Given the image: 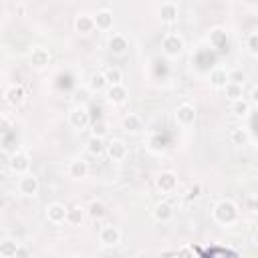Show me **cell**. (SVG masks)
Instances as JSON below:
<instances>
[{"mask_svg":"<svg viewBox=\"0 0 258 258\" xmlns=\"http://www.w3.org/2000/svg\"><path fill=\"white\" fill-rule=\"evenodd\" d=\"M212 216H214V220H216L218 224H224V226L234 224V222L238 220V206H236L232 200H220V202L214 206Z\"/></svg>","mask_w":258,"mask_h":258,"instance_id":"obj_1","label":"cell"},{"mask_svg":"<svg viewBox=\"0 0 258 258\" xmlns=\"http://www.w3.org/2000/svg\"><path fill=\"white\" fill-rule=\"evenodd\" d=\"M161 48L167 56H179L183 52V38L177 34V32H167L161 40Z\"/></svg>","mask_w":258,"mask_h":258,"instance_id":"obj_2","label":"cell"},{"mask_svg":"<svg viewBox=\"0 0 258 258\" xmlns=\"http://www.w3.org/2000/svg\"><path fill=\"white\" fill-rule=\"evenodd\" d=\"M8 167L14 175H24L28 173L30 169V157L24 153V151H14L10 155V161H8Z\"/></svg>","mask_w":258,"mask_h":258,"instance_id":"obj_3","label":"cell"},{"mask_svg":"<svg viewBox=\"0 0 258 258\" xmlns=\"http://www.w3.org/2000/svg\"><path fill=\"white\" fill-rule=\"evenodd\" d=\"M99 242L103 246H117L121 242V230L113 224H105L99 230Z\"/></svg>","mask_w":258,"mask_h":258,"instance_id":"obj_4","label":"cell"},{"mask_svg":"<svg viewBox=\"0 0 258 258\" xmlns=\"http://www.w3.org/2000/svg\"><path fill=\"white\" fill-rule=\"evenodd\" d=\"M38 189H40V181H38V177L34 173L20 175V179H18V191L22 196H36Z\"/></svg>","mask_w":258,"mask_h":258,"instance_id":"obj_5","label":"cell"},{"mask_svg":"<svg viewBox=\"0 0 258 258\" xmlns=\"http://www.w3.org/2000/svg\"><path fill=\"white\" fill-rule=\"evenodd\" d=\"M175 121H177V125H181V127H191V125L196 123V109H194V105L181 103V105L175 109Z\"/></svg>","mask_w":258,"mask_h":258,"instance_id":"obj_6","label":"cell"},{"mask_svg":"<svg viewBox=\"0 0 258 258\" xmlns=\"http://www.w3.org/2000/svg\"><path fill=\"white\" fill-rule=\"evenodd\" d=\"M67 214H69V208H64L60 202L48 204V206H46V212H44V216H46V220H48L50 224L67 222Z\"/></svg>","mask_w":258,"mask_h":258,"instance_id":"obj_7","label":"cell"},{"mask_svg":"<svg viewBox=\"0 0 258 258\" xmlns=\"http://www.w3.org/2000/svg\"><path fill=\"white\" fill-rule=\"evenodd\" d=\"M69 123L73 129H85L89 123H91V117H89V111L85 107H75L71 113H69Z\"/></svg>","mask_w":258,"mask_h":258,"instance_id":"obj_8","label":"cell"},{"mask_svg":"<svg viewBox=\"0 0 258 258\" xmlns=\"http://www.w3.org/2000/svg\"><path fill=\"white\" fill-rule=\"evenodd\" d=\"M24 97H26V93H24V87L22 85H8L4 89V101L8 105H12V107L20 105L24 101Z\"/></svg>","mask_w":258,"mask_h":258,"instance_id":"obj_9","label":"cell"},{"mask_svg":"<svg viewBox=\"0 0 258 258\" xmlns=\"http://www.w3.org/2000/svg\"><path fill=\"white\" fill-rule=\"evenodd\" d=\"M157 187L161 194H171L177 187V175L173 171H161L157 177Z\"/></svg>","mask_w":258,"mask_h":258,"instance_id":"obj_10","label":"cell"},{"mask_svg":"<svg viewBox=\"0 0 258 258\" xmlns=\"http://www.w3.org/2000/svg\"><path fill=\"white\" fill-rule=\"evenodd\" d=\"M107 153H109V157H111L113 161H123V159L127 157L129 149H127L125 141L113 139V141H109V145H107Z\"/></svg>","mask_w":258,"mask_h":258,"instance_id":"obj_11","label":"cell"},{"mask_svg":"<svg viewBox=\"0 0 258 258\" xmlns=\"http://www.w3.org/2000/svg\"><path fill=\"white\" fill-rule=\"evenodd\" d=\"M107 101L113 103V105L125 103V101H127V89H125V85H123V83H119V85H109V89H107Z\"/></svg>","mask_w":258,"mask_h":258,"instance_id":"obj_12","label":"cell"},{"mask_svg":"<svg viewBox=\"0 0 258 258\" xmlns=\"http://www.w3.org/2000/svg\"><path fill=\"white\" fill-rule=\"evenodd\" d=\"M95 28H97L95 16H91V14H79V16L75 18V30H77V32L89 34V32H93Z\"/></svg>","mask_w":258,"mask_h":258,"instance_id":"obj_13","label":"cell"},{"mask_svg":"<svg viewBox=\"0 0 258 258\" xmlns=\"http://www.w3.org/2000/svg\"><path fill=\"white\" fill-rule=\"evenodd\" d=\"M28 62L34 67V69H44L48 62H50V52L46 50V48H34L32 52H30V56H28Z\"/></svg>","mask_w":258,"mask_h":258,"instance_id":"obj_14","label":"cell"},{"mask_svg":"<svg viewBox=\"0 0 258 258\" xmlns=\"http://www.w3.org/2000/svg\"><path fill=\"white\" fill-rule=\"evenodd\" d=\"M177 4L175 2H163L161 6H159V18H161V22H165V24H173L175 20H177Z\"/></svg>","mask_w":258,"mask_h":258,"instance_id":"obj_15","label":"cell"},{"mask_svg":"<svg viewBox=\"0 0 258 258\" xmlns=\"http://www.w3.org/2000/svg\"><path fill=\"white\" fill-rule=\"evenodd\" d=\"M69 175L71 177H75V179H83V177H87V173H89V163L85 161V159H73L71 163H69Z\"/></svg>","mask_w":258,"mask_h":258,"instance_id":"obj_16","label":"cell"},{"mask_svg":"<svg viewBox=\"0 0 258 258\" xmlns=\"http://www.w3.org/2000/svg\"><path fill=\"white\" fill-rule=\"evenodd\" d=\"M121 127H123V131H127V133H137V131H141V127H143V121H141L139 115L129 113V115L123 117Z\"/></svg>","mask_w":258,"mask_h":258,"instance_id":"obj_17","label":"cell"},{"mask_svg":"<svg viewBox=\"0 0 258 258\" xmlns=\"http://www.w3.org/2000/svg\"><path fill=\"white\" fill-rule=\"evenodd\" d=\"M95 24H97L99 30H111L113 28V12L107 10V8L99 10L95 14Z\"/></svg>","mask_w":258,"mask_h":258,"instance_id":"obj_18","label":"cell"},{"mask_svg":"<svg viewBox=\"0 0 258 258\" xmlns=\"http://www.w3.org/2000/svg\"><path fill=\"white\" fill-rule=\"evenodd\" d=\"M127 48H129V42L123 34H111L109 36V50L113 54H123Z\"/></svg>","mask_w":258,"mask_h":258,"instance_id":"obj_19","label":"cell"},{"mask_svg":"<svg viewBox=\"0 0 258 258\" xmlns=\"http://www.w3.org/2000/svg\"><path fill=\"white\" fill-rule=\"evenodd\" d=\"M228 71L226 69H222V67H216L212 73H210V83H212V87H216V89H224L226 87V83L230 81L228 79Z\"/></svg>","mask_w":258,"mask_h":258,"instance_id":"obj_20","label":"cell"},{"mask_svg":"<svg viewBox=\"0 0 258 258\" xmlns=\"http://www.w3.org/2000/svg\"><path fill=\"white\" fill-rule=\"evenodd\" d=\"M153 218H155L157 222H169V220L173 218V208H171L167 202H159V204L155 206V210H153Z\"/></svg>","mask_w":258,"mask_h":258,"instance_id":"obj_21","label":"cell"},{"mask_svg":"<svg viewBox=\"0 0 258 258\" xmlns=\"http://www.w3.org/2000/svg\"><path fill=\"white\" fill-rule=\"evenodd\" d=\"M224 93H226V97H228L230 101H238V99L244 97V85H242V83H232V81H228L226 87H224Z\"/></svg>","mask_w":258,"mask_h":258,"instance_id":"obj_22","label":"cell"},{"mask_svg":"<svg viewBox=\"0 0 258 258\" xmlns=\"http://www.w3.org/2000/svg\"><path fill=\"white\" fill-rule=\"evenodd\" d=\"M105 141H103V137H99V135H91L89 139H87V151L91 153V155H101L103 151H105Z\"/></svg>","mask_w":258,"mask_h":258,"instance_id":"obj_23","label":"cell"},{"mask_svg":"<svg viewBox=\"0 0 258 258\" xmlns=\"http://www.w3.org/2000/svg\"><path fill=\"white\" fill-rule=\"evenodd\" d=\"M87 214H89L93 220H101V218L107 216V206H105L101 200H93V202L89 204V208H87Z\"/></svg>","mask_w":258,"mask_h":258,"instance_id":"obj_24","label":"cell"},{"mask_svg":"<svg viewBox=\"0 0 258 258\" xmlns=\"http://www.w3.org/2000/svg\"><path fill=\"white\" fill-rule=\"evenodd\" d=\"M230 141H232L234 145H248V143H250V133H248V129H244V127L232 129Z\"/></svg>","mask_w":258,"mask_h":258,"instance_id":"obj_25","label":"cell"},{"mask_svg":"<svg viewBox=\"0 0 258 258\" xmlns=\"http://www.w3.org/2000/svg\"><path fill=\"white\" fill-rule=\"evenodd\" d=\"M85 220V208L81 206H75V208H69V214H67V224L71 226H81Z\"/></svg>","mask_w":258,"mask_h":258,"instance_id":"obj_26","label":"cell"},{"mask_svg":"<svg viewBox=\"0 0 258 258\" xmlns=\"http://www.w3.org/2000/svg\"><path fill=\"white\" fill-rule=\"evenodd\" d=\"M18 242L14 240H4L0 242V256L2 258H16V252H18Z\"/></svg>","mask_w":258,"mask_h":258,"instance_id":"obj_27","label":"cell"},{"mask_svg":"<svg viewBox=\"0 0 258 258\" xmlns=\"http://www.w3.org/2000/svg\"><path fill=\"white\" fill-rule=\"evenodd\" d=\"M103 75H105V79H107L109 85H119V83H123V73H121V69H117V67H109Z\"/></svg>","mask_w":258,"mask_h":258,"instance_id":"obj_28","label":"cell"},{"mask_svg":"<svg viewBox=\"0 0 258 258\" xmlns=\"http://www.w3.org/2000/svg\"><path fill=\"white\" fill-rule=\"evenodd\" d=\"M109 83H107V79H105V75L103 73H95V75H91V79H89V89L91 91H101V89H105Z\"/></svg>","mask_w":258,"mask_h":258,"instance_id":"obj_29","label":"cell"},{"mask_svg":"<svg viewBox=\"0 0 258 258\" xmlns=\"http://www.w3.org/2000/svg\"><path fill=\"white\" fill-rule=\"evenodd\" d=\"M248 111H250V101H246L244 97L238 101H232V113L234 115L242 117V115H248Z\"/></svg>","mask_w":258,"mask_h":258,"instance_id":"obj_30","label":"cell"},{"mask_svg":"<svg viewBox=\"0 0 258 258\" xmlns=\"http://www.w3.org/2000/svg\"><path fill=\"white\" fill-rule=\"evenodd\" d=\"M210 42H212L214 46H222V44L228 42V34H226L222 28H214V30L210 32Z\"/></svg>","mask_w":258,"mask_h":258,"instance_id":"obj_31","label":"cell"},{"mask_svg":"<svg viewBox=\"0 0 258 258\" xmlns=\"http://www.w3.org/2000/svg\"><path fill=\"white\" fill-rule=\"evenodd\" d=\"M246 46L252 54H258V32H252L248 38H246Z\"/></svg>","mask_w":258,"mask_h":258,"instance_id":"obj_32","label":"cell"},{"mask_svg":"<svg viewBox=\"0 0 258 258\" xmlns=\"http://www.w3.org/2000/svg\"><path fill=\"white\" fill-rule=\"evenodd\" d=\"M93 135H99V137H105L107 135V123L105 121H95L93 123Z\"/></svg>","mask_w":258,"mask_h":258,"instance_id":"obj_33","label":"cell"},{"mask_svg":"<svg viewBox=\"0 0 258 258\" xmlns=\"http://www.w3.org/2000/svg\"><path fill=\"white\" fill-rule=\"evenodd\" d=\"M228 79H230L232 83H242V85H244V81H246V73H242L240 69H236V71H230Z\"/></svg>","mask_w":258,"mask_h":258,"instance_id":"obj_34","label":"cell"},{"mask_svg":"<svg viewBox=\"0 0 258 258\" xmlns=\"http://www.w3.org/2000/svg\"><path fill=\"white\" fill-rule=\"evenodd\" d=\"M202 191H204L202 185H200V183H194V185L187 189V200H198V198L202 196Z\"/></svg>","mask_w":258,"mask_h":258,"instance_id":"obj_35","label":"cell"},{"mask_svg":"<svg viewBox=\"0 0 258 258\" xmlns=\"http://www.w3.org/2000/svg\"><path fill=\"white\" fill-rule=\"evenodd\" d=\"M250 101H252L254 105H258V85L252 87V91H250Z\"/></svg>","mask_w":258,"mask_h":258,"instance_id":"obj_36","label":"cell"},{"mask_svg":"<svg viewBox=\"0 0 258 258\" xmlns=\"http://www.w3.org/2000/svg\"><path fill=\"white\" fill-rule=\"evenodd\" d=\"M18 256H30V252L26 250V248H22V246H18V252H16V258Z\"/></svg>","mask_w":258,"mask_h":258,"instance_id":"obj_37","label":"cell"},{"mask_svg":"<svg viewBox=\"0 0 258 258\" xmlns=\"http://www.w3.org/2000/svg\"><path fill=\"white\" fill-rule=\"evenodd\" d=\"M254 242H256V244H258V230H256V232H254Z\"/></svg>","mask_w":258,"mask_h":258,"instance_id":"obj_38","label":"cell"}]
</instances>
